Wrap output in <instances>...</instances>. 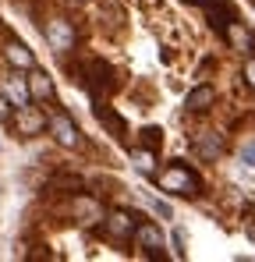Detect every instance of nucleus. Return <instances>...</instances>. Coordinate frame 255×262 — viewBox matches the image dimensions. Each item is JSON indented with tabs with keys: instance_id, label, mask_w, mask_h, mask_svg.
Listing matches in <instances>:
<instances>
[{
	"instance_id": "obj_18",
	"label": "nucleus",
	"mask_w": 255,
	"mask_h": 262,
	"mask_svg": "<svg viewBox=\"0 0 255 262\" xmlns=\"http://www.w3.org/2000/svg\"><path fill=\"white\" fill-rule=\"evenodd\" d=\"M241 160H245L248 167H255V142H248V145L241 149Z\"/></svg>"
},
{
	"instance_id": "obj_16",
	"label": "nucleus",
	"mask_w": 255,
	"mask_h": 262,
	"mask_svg": "<svg viewBox=\"0 0 255 262\" xmlns=\"http://www.w3.org/2000/svg\"><path fill=\"white\" fill-rule=\"evenodd\" d=\"M50 184H60V188H75V191L82 188V181H78V177H71V174H60V177H53Z\"/></svg>"
},
{
	"instance_id": "obj_8",
	"label": "nucleus",
	"mask_w": 255,
	"mask_h": 262,
	"mask_svg": "<svg viewBox=\"0 0 255 262\" xmlns=\"http://www.w3.org/2000/svg\"><path fill=\"white\" fill-rule=\"evenodd\" d=\"M213 103H216V89L213 85H195L188 92V99H184V106H188L192 114H206Z\"/></svg>"
},
{
	"instance_id": "obj_4",
	"label": "nucleus",
	"mask_w": 255,
	"mask_h": 262,
	"mask_svg": "<svg viewBox=\"0 0 255 262\" xmlns=\"http://www.w3.org/2000/svg\"><path fill=\"white\" fill-rule=\"evenodd\" d=\"M14 128H18V135H22V138H32V135H39L42 128H50V117L42 114L39 106H18Z\"/></svg>"
},
{
	"instance_id": "obj_3",
	"label": "nucleus",
	"mask_w": 255,
	"mask_h": 262,
	"mask_svg": "<svg viewBox=\"0 0 255 262\" xmlns=\"http://www.w3.org/2000/svg\"><path fill=\"white\" fill-rule=\"evenodd\" d=\"M85 85L92 89V96L99 99V96H107V92H114V68L110 64H103V60H89L85 64Z\"/></svg>"
},
{
	"instance_id": "obj_10",
	"label": "nucleus",
	"mask_w": 255,
	"mask_h": 262,
	"mask_svg": "<svg viewBox=\"0 0 255 262\" xmlns=\"http://www.w3.org/2000/svg\"><path fill=\"white\" fill-rule=\"evenodd\" d=\"M135 227H138L135 216H128V213H121V209L110 213V220H107V230H110L114 237H135Z\"/></svg>"
},
{
	"instance_id": "obj_13",
	"label": "nucleus",
	"mask_w": 255,
	"mask_h": 262,
	"mask_svg": "<svg viewBox=\"0 0 255 262\" xmlns=\"http://www.w3.org/2000/svg\"><path fill=\"white\" fill-rule=\"evenodd\" d=\"M195 149H199V152H202L206 160H213V156H216V152L223 149V142H220V138H216L213 131H206V135H199V138H195Z\"/></svg>"
},
{
	"instance_id": "obj_12",
	"label": "nucleus",
	"mask_w": 255,
	"mask_h": 262,
	"mask_svg": "<svg viewBox=\"0 0 255 262\" xmlns=\"http://www.w3.org/2000/svg\"><path fill=\"white\" fill-rule=\"evenodd\" d=\"M29 89H32V99H53V82L36 68L29 71Z\"/></svg>"
},
{
	"instance_id": "obj_2",
	"label": "nucleus",
	"mask_w": 255,
	"mask_h": 262,
	"mask_svg": "<svg viewBox=\"0 0 255 262\" xmlns=\"http://www.w3.org/2000/svg\"><path fill=\"white\" fill-rule=\"evenodd\" d=\"M50 135H53L57 145H64V149H78V145H82V131H78V124H75L68 114H50Z\"/></svg>"
},
{
	"instance_id": "obj_21",
	"label": "nucleus",
	"mask_w": 255,
	"mask_h": 262,
	"mask_svg": "<svg viewBox=\"0 0 255 262\" xmlns=\"http://www.w3.org/2000/svg\"><path fill=\"white\" fill-rule=\"evenodd\" d=\"M174 255H177V259L184 255V252H181V234H177V230H174Z\"/></svg>"
},
{
	"instance_id": "obj_14",
	"label": "nucleus",
	"mask_w": 255,
	"mask_h": 262,
	"mask_svg": "<svg viewBox=\"0 0 255 262\" xmlns=\"http://www.w3.org/2000/svg\"><path fill=\"white\" fill-rule=\"evenodd\" d=\"M227 39H230V43L238 46L241 53H245V50H252V36H248V32H245V29H241L238 21H234V25L227 29Z\"/></svg>"
},
{
	"instance_id": "obj_5",
	"label": "nucleus",
	"mask_w": 255,
	"mask_h": 262,
	"mask_svg": "<svg viewBox=\"0 0 255 262\" xmlns=\"http://www.w3.org/2000/svg\"><path fill=\"white\" fill-rule=\"evenodd\" d=\"M135 241H138L153 259H163V234H160V227H153V223H138V227H135Z\"/></svg>"
},
{
	"instance_id": "obj_9",
	"label": "nucleus",
	"mask_w": 255,
	"mask_h": 262,
	"mask_svg": "<svg viewBox=\"0 0 255 262\" xmlns=\"http://www.w3.org/2000/svg\"><path fill=\"white\" fill-rule=\"evenodd\" d=\"M96 121H99L103 128L110 131L114 138H124V135H128V124H124V117H121V114H114V110H110V106H103V103L96 106Z\"/></svg>"
},
{
	"instance_id": "obj_6",
	"label": "nucleus",
	"mask_w": 255,
	"mask_h": 262,
	"mask_svg": "<svg viewBox=\"0 0 255 262\" xmlns=\"http://www.w3.org/2000/svg\"><path fill=\"white\" fill-rule=\"evenodd\" d=\"M4 57H7L11 68H22V71H32V68H36V57H32V50L25 43H14V39H11V43L4 46Z\"/></svg>"
},
{
	"instance_id": "obj_1",
	"label": "nucleus",
	"mask_w": 255,
	"mask_h": 262,
	"mask_svg": "<svg viewBox=\"0 0 255 262\" xmlns=\"http://www.w3.org/2000/svg\"><path fill=\"white\" fill-rule=\"evenodd\" d=\"M156 184H160V191H167V195H181V199L202 191V177L195 174L192 167H184L181 160H174L167 170L156 177Z\"/></svg>"
},
{
	"instance_id": "obj_7",
	"label": "nucleus",
	"mask_w": 255,
	"mask_h": 262,
	"mask_svg": "<svg viewBox=\"0 0 255 262\" xmlns=\"http://www.w3.org/2000/svg\"><path fill=\"white\" fill-rule=\"evenodd\" d=\"M202 7H206V14H209V21L216 25V29H220V32H223V36H227V29H230V25L238 21V18H234V11H230V7H227L223 0H206Z\"/></svg>"
},
{
	"instance_id": "obj_15",
	"label": "nucleus",
	"mask_w": 255,
	"mask_h": 262,
	"mask_svg": "<svg viewBox=\"0 0 255 262\" xmlns=\"http://www.w3.org/2000/svg\"><path fill=\"white\" fill-rule=\"evenodd\" d=\"M142 145H145L149 152H156V149L163 145V131H160V128H145V131H142Z\"/></svg>"
},
{
	"instance_id": "obj_20",
	"label": "nucleus",
	"mask_w": 255,
	"mask_h": 262,
	"mask_svg": "<svg viewBox=\"0 0 255 262\" xmlns=\"http://www.w3.org/2000/svg\"><path fill=\"white\" fill-rule=\"evenodd\" d=\"M156 213H160L163 220H170V206H167V202H156Z\"/></svg>"
},
{
	"instance_id": "obj_22",
	"label": "nucleus",
	"mask_w": 255,
	"mask_h": 262,
	"mask_svg": "<svg viewBox=\"0 0 255 262\" xmlns=\"http://www.w3.org/2000/svg\"><path fill=\"white\" fill-rule=\"evenodd\" d=\"M248 234H252V237H255V213H252V216H248Z\"/></svg>"
},
{
	"instance_id": "obj_17",
	"label": "nucleus",
	"mask_w": 255,
	"mask_h": 262,
	"mask_svg": "<svg viewBox=\"0 0 255 262\" xmlns=\"http://www.w3.org/2000/svg\"><path fill=\"white\" fill-rule=\"evenodd\" d=\"M138 170L153 174V156H149V149H145V152H138Z\"/></svg>"
},
{
	"instance_id": "obj_11",
	"label": "nucleus",
	"mask_w": 255,
	"mask_h": 262,
	"mask_svg": "<svg viewBox=\"0 0 255 262\" xmlns=\"http://www.w3.org/2000/svg\"><path fill=\"white\" fill-rule=\"evenodd\" d=\"M4 96H7L14 106H29V103H32V89H29V82H18V78H11V82L4 85Z\"/></svg>"
},
{
	"instance_id": "obj_19",
	"label": "nucleus",
	"mask_w": 255,
	"mask_h": 262,
	"mask_svg": "<svg viewBox=\"0 0 255 262\" xmlns=\"http://www.w3.org/2000/svg\"><path fill=\"white\" fill-rule=\"evenodd\" d=\"M245 82H248V85L255 89V57L248 60V64H245Z\"/></svg>"
}]
</instances>
